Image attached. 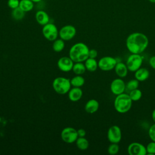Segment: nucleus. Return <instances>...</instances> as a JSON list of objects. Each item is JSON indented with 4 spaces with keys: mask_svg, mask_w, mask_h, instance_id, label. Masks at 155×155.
Returning a JSON list of instances; mask_svg holds the SVG:
<instances>
[{
    "mask_svg": "<svg viewBox=\"0 0 155 155\" xmlns=\"http://www.w3.org/2000/svg\"><path fill=\"white\" fill-rule=\"evenodd\" d=\"M73 65L74 62L69 56H62L57 62L58 68L64 72H68L72 70Z\"/></svg>",
    "mask_w": 155,
    "mask_h": 155,
    "instance_id": "obj_13",
    "label": "nucleus"
},
{
    "mask_svg": "<svg viewBox=\"0 0 155 155\" xmlns=\"http://www.w3.org/2000/svg\"><path fill=\"white\" fill-rule=\"evenodd\" d=\"M149 64L151 67V68L155 70V56H153L150 58Z\"/></svg>",
    "mask_w": 155,
    "mask_h": 155,
    "instance_id": "obj_34",
    "label": "nucleus"
},
{
    "mask_svg": "<svg viewBox=\"0 0 155 155\" xmlns=\"http://www.w3.org/2000/svg\"><path fill=\"white\" fill-rule=\"evenodd\" d=\"M148 38L143 33L134 32L126 39V47L131 53L141 54L148 46Z\"/></svg>",
    "mask_w": 155,
    "mask_h": 155,
    "instance_id": "obj_1",
    "label": "nucleus"
},
{
    "mask_svg": "<svg viewBox=\"0 0 155 155\" xmlns=\"http://www.w3.org/2000/svg\"><path fill=\"white\" fill-rule=\"evenodd\" d=\"M25 12L21 10L19 7L13 9L12 11V17L16 21L22 20L25 16Z\"/></svg>",
    "mask_w": 155,
    "mask_h": 155,
    "instance_id": "obj_25",
    "label": "nucleus"
},
{
    "mask_svg": "<svg viewBox=\"0 0 155 155\" xmlns=\"http://www.w3.org/2000/svg\"><path fill=\"white\" fill-rule=\"evenodd\" d=\"M151 117H152V119H153V120L154 122L155 123V109L152 112V114H151Z\"/></svg>",
    "mask_w": 155,
    "mask_h": 155,
    "instance_id": "obj_35",
    "label": "nucleus"
},
{
    "mask_svg": "<svg viewBox=\"0 0 155 155\" xmlns=\"http://www.w3.org/2000/svg\"><path fill=\"white\" fill-rule=\"evenodd\" d=\"M114 69L117 76L120 78H125L127 75L128 71H129L126 64L121 62H117Z\"/></svg>",
    "mask_w": 155,
    "mask_h": 155,
    "instance_id": "obj_17",
    "label": "nucleus"
},
{
    "mask_svg": "<svg viewBox=\"0 0 155 155\" xmlns=\"http://www.w3.org/2000/svg\"><path fill=\"white\" fill-rule=\"evenodd\" d=\"M133 101L128 94L123 93L117 95L114 101V107L119 113H126L131 109Z\"/></svg>",
    "mask_w": 155,
    "mask_h": 155,
    "instance_id": "obj_3",
    "label": "nucleus"
},
{
    "mask_svg": "<svg viewBox=\"0 0 155 155\" xmlns=\"http://www.w3.org/2000/svg\"><path fill=\"white\" fill-rule=\"evenodd\" d=\"M75 142L78 148L81 150H85L89 147V142L85 137H78Z\"/></svg>",
    "mask_w": 155,
    "mask_h": 155,
    "instance_id": "obj_21",
    "label": "nucleus"
},
{
    "mask_svg": "<svg viewBox=\"0 0 155 155\" xmlns=\"http://www.w3.org/2000/svg\"><path fill=\"white\" fill-rule=\"evenodd\" d=\"M128 94L133 101H137L140 99L142 93L140 90H139V88H136L130 91Z\"/></svg>",
    "mask_w": 155,
    "mask_h": 155,
    "instance_id": "obj_26",
    "label": "nucleus"
},
{
    "mask_svg": "<svg viewBox=\"0 0 155 155\" xmlns=\"http://www.w3.org/2000/svg\"><path fill=\"white\" fill-rule=\"evenodd\" d=\"M78 137H85L86 135V131L83 128H80L77 130Z\"/></svg>",
    "mask_w": 155,
    "mask_h": 155,
    "instance_id": "obj_33",
    "label": "nucleus"
},
{
    "mask_svg": "<svg viewBox=\"0 0 155 155\" xmlns=\"http://www.w3.org/2000/svg\"><path fill=\"white\" fill-rule=\"evenodd\" d=\"M128 153L130 155H146V147L139 142H132L127 148Z\"/></svg>",
    "mask_w": 155,
    "mask_h": 155,
    "instance_id": "obj_12",
    "label": "nucleus"
},
{
    "mask_svg": "<svg viewBox=\"0 0 155 155\" xmlns=\"http://www.w3.org/2000/svg\"><path fill=\"white\" fill-rule=\"evenodd\" d=\"M20 0H8L7 5L12 10L19 7Z\"/></svg>",
    "mask_w": 155,
    "mask_h": 155,
    "instance_id": "obj_30",
    "label": "nucleus"
},
{
    "mask_svg": "<svg viewBox=\"0 0 155 155\" xmlns=\"http://www.w3.org/2000/svg\"><path fill=\"white\" fill-rule=\"evenodd\" d=\"M150 76L149 71L143 67H140L134 72V78L139 82L145 81Z\"/></svg>",
    "mask_w": 155,
    "mask_h": 155,
    "instance_id": "obj_18",
    "label": "nucleus"
},
{
    "mask_svg": "<svg viewBox=\"0 0 155 155\" xmlns=\"http://www.w3.org/2000/svg\"><path fill=\"white\" fill-rule=\"evenodd\" d=\"M99 107V102L94 99L88 100L85 105V110L87 113L90 114H93L96 113Z\"/></svg>",
    "mask_w": 155,
    "mask_h": 155,
    "instance_id": "obj_16",
    "label": "nucleus"
},
{
    "mask_svg": "<svg viewBox=\"0 0 155 155\" xmlns=\"http://www.w3.org/2000/svg\"><path fill=\"white\" fill-rule=\"evenodd\" d=\"M61 137L67 143H74L78 137L77 130L70 127H65L61 131Z\"/></svg>",
    "mask_w": 155,
    "mask_h": 155,
    "instance_id": "obj_7",
    "label": "nucleus"
},
{
    "mask_svg": "<svg viewBox=\"0 0 155 155\" xmlns=\"http://www.w3.org/2000/svg\"><path fill=\"white\" fill-rule=\"evenodd\" d=\"M86 68L85 64L82 62H75L73 66L72 71L76 75H82L83 74L85 71Z\"/></svg>",
    "mask_w": 155,
    "mask_h": 155,
    "instance_id": "obj_22",
    "label": "nucleus"
},
{
    "mask_svg": "<svg viewBox=\"0 0 155 155\" xmlns=\"http://www.w3.org/2000/svg\"><path fill=\"white\" fill-rule=\"evenodd\" d=\"M35 19L36 22L41 25H44L50 22V17L48 13L42 10H38L35 14Z\"/></svg>",
    "mask_w": 155,
    "mask_h": 155,
    "instance_id": "obj_15",
    "label": "nucleus"
},
{
    "mask_svg": "<svg viewBox=\"0 0 155 155\" xmlns=\"http://www.w3.org/2000/svg\"><path fill=\"white\" fill-rule=\"evenodd\" d=\"M147 154L154 155L155 154V142L151 141L146 146Z\"/></svg>",
    "mask_w": 155,
    "mask_h": 155,
    "instance_id": "obj_29",
    "label": "nucleus"
},
{
    "mask_svg": "<svg viewBox=\"0 0 155 155\" xmlns=\"http://www.w3.org/2000/svg\"><path fill=\"white\" fill-rule=\"evenodd\" d=\"M148 136L152 141L155 142V123L149 128Z\"/></svg>",
    "mask_w": 155,
    "mask_h": 155,
    "instance_id": "obj_31",
    "label": "nucleus"
},
{
    "mask_svg": "<svg viewBox=\"0 0 155 155\" xmlns=\"http://www.w3.org/2000/svg\"><path fill=\"white\" fill-rule=\"evenodd\" d=\"M97 56V51L95 49H90L88 53V58L96 59Z\"/></svg>",
    "mask_w": 155,
    "mask_h": 155,
    "instance_id": "obj_32",
    "label": "nucleus"
},
{
    "mask_svg": "<svg viewBox=\"0 0 155 155\" xmlns=\"http://www.w3.org/2000/svg\"><path fill=\"white\" fill-rule=\"evenodd\" d=\"M42 33L44 37L48 41H53L58 38L59 36V30L53 23L48 22V24L43 25Z\"/></svg>",
    "mask_w": 155,
    "mask_h": 155,
    "instance_id": "obj_6",
    "label": "nucleus"
},
{
    "mask_svg": "<svg viewBox=\"0 0 155 155\" xmlns=\"http://www.w3.org/2000/svg\"><path fill=\"white\" fill-rule=\"evenodd\" d=\"M83 92L80 87L71 88L68 92V99L72 102H76L80 100L82 96Z\"/></svg>",
    "mask_w": 155,
    "mask_h": 155,
    "instance_id": "obj_14",
    "label": "nucleus"
},
{
    "mask_svg": "<svg viewBox=\"0 0 155 155\" xmlns=\"http://www.w3.org/2000/svg\"><path fill=\"white\" fill-rule=\"evenodd\" d=\"M19 7L24 12H28L34 8V2L31 0H20Z\"/></svg>",
    "mask_w": 155,
    "mask_h": 155,
    "instance_id": "obj_20",
    "label": "nucleus"
},
{
    "mask_svg": "<svg viewBox=\"0 0 155 155\" xmlns=\"http://www.w3.org/2000/svg\"><path fill=\"white\" fill-rule=\"evenodd\" d=\"M65 41L59 38L53 41L52 48L55 52H61L65 48Z\"/></svg>",
    "mask_w": 155,
    "mask_h": 155,
    "instance_id": "obj_24",
    "label": "nucleus"
},
{
    "mask_svg": "<svg viewBox=\"0 0 155 155\" xmlns=\"http://www.w3.org/2000/svg\"><path fill=\"white\" fill-rule=\"evenodd\" d=\"M84 62L86 70L89 71H94L98 68V62L96 59L88 58Z\"/></svg>",
    "mask_w": 155,
    "mask_h": 155,
    "instance_id": "obj_19",
    "label": "nucleus"
},
{
    "mask_svg": "<svg viewBox=\"0 0 155 155\" xmlns=\"http://www.w3.org/2000/svg\"><path fill=\"white\" fill-rule=\"evenodd\" d=\"M117 63V60L112 56H104L98 61V68L101 70L107 71L113 70Z\"/></svg>",
    "mask_w": 155,
    "mask_h": 155,
    "instance_id": "obj_8",
    "label": "nucleus"
},
{
    "mask_svg": "<svg viewBox=\"0 0 155 155\" xmlns=\"http://www.w3.org/2000/svg\"><path fill=\"white\" fill-rule=\"evenodd\" d=\"M70 83L72 87H81L85 84V79L81 75H76L70 79Z\"/></svg>",
    "mask_w": 155,
    "mask_h": 155,
    "instance_id": "obj_23",
    "label": "nucleus"
},
{
    "mask_svg": "<svg viewBox=\"0 0 155 155\" xmlns=\"http://www.w3.org/2000/svg\"><path fill=\"white\" fill-rule=\"evenodd\" d=\"M139 85V81L136 79H131L126 84V89L128 91H131L136 88H138Z\"/></svg>",
    "mask_w": 155,
    "mask_h": 155,
    "instance_id": "obj_27",
    "label": "nucleus"
},
{
    "mask_svg": "<svg viewBox=\"0 0 155 155\" xmlns=\"http://www.w3.org/2000/svg\"><path fill=\"white\" fill-rule=\"evenodd\" d=\"M126 90V84L122 78H116L112 81L110 84V90L116 96L124 93Z\"/></svg>",
    "mask_w": 155,
    "mask_h": 155,
    "instance_id": "obj_11",
    "label": "nucleus"
},
{
    "mask_svg": "<svg viewBox=\"0 0 155 155\" xmlns=\"http://www.w3.org/2000/svg\"><path fill=\"white\" fill-rule=\"evenodd\" d=\"M89 48L84 42H77L69 50V57L74 62H83L88 58Z\"/></svg>",
    "mask_w": 155,
    "mask_h": 155,
    "instance_id": "obj_2",
    "label": "nucleus"
},
{
    "mask_svg": "<svg viewBox=\"0 0 155 155\" xmlns=\"http://www.w3.org/2000/svg\"><path fill=\"white\" fill-rule=\"evenodd\" d=\"M143 62V57L140 54L131 53L126 61V65L129 71L135 72L141 67Z\"/></svg>",
    "mask_w": 155,
    "mask_h": 155,
    "instance_id": "obj_5",
    "label": "nucleus"
},
{
    "mask_svg": "<svg viewBox=\"0 0 155 155\" xmlns=\"http://www.w3.org/2000/svg\"><path fill=\"white\" fill-rule=\"evenodd\" d=\"M53 88L54 91L59 94H65L68 93L71 88V85L70 80L65 77H57L52 83Z\"/></svg>",
    "mask_w": 155,
    "mask_h": 155,
    "instance_id": "obj_4",
    "label": "nucleus"
},
{
    "mask_svg": "<svg viewBox=\"0 0 155 155\" xmlns=\"http://www.w3.org/2000/svg\"><path fill=\"white\" fill-rule=\"evenodd\" d=\"M107 135L110 143H118L122 139L121 129L118 125H112L108 128Z\"/></svg>",
    "mask_w": 155,
    "mask_h": 155,
    "instance_id": "obj_10",
    "label": "nucleus"
},
{
    "mask_svg": "<svg viewBox=\"0 0 155 155\" xmlns=\"http://www.w3.org/2000/svg\"><path fill=\"white\" fill-rule=\"evenodd\" d=\"M151 3H155V0H148Z\"/></svg>",
    "mask_w": 155,
    "mask_h": 155,
    "instance_id": "obj_37",
    "label": "nucleus"
},
{
    "mask_svg": "<svg viewBox=\"0 0 155 155\" xmlns=\"http://www.w3.org/2000/svg\"><path fill=\"white\" fill-rule=\"evenodd\" d=\"M108 153L111 155H115L118 153L119 151V146L118 143H111V144L108 147Z\"/></svg>",
    "mask_w": 155,
    "mask_h": 155,
    "instance_id": "obj_28",
    "label": "nucleus"
},
{
    "mask_svg": "<svg viewBox=\"0 0 155 155\" xmlns=\"http://www.w3.org/2000/svg\"><path fill=\"white\" fill-rule=\"evenodd\" d=\"M31 1H33L34 3H38V2H40L42 0H31Z\"/></svg>",
    "mask_w": 155,
    "mask_h": 155,
    "instance_id": "obj_36",
    "label": "nucleus"
},
{
    "mask_svg": "<svg viewBox=\"0 0 155 155\" xmlns=\"http://www.w3.org/2000/svg\"><path fill=\"white\" fill-rule=\"evenodd\" d=\"M76 34V29L72 25H65L59 30V36L65 41L72 39Z\"/></svg>",
    "mask_w": 155,
    "mask_h": 155,
    "instance_id": "obj_9",
    "label": "nucleus"
}]
</instances>
